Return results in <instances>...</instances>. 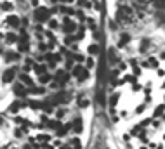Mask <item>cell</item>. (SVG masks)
I'll return each instance as SVG.
<instances>
[{"instance_id": "obj_30", "label": "cell", "mask_w": 165, "mask_h": 149, "mask_svg": "<svg viewBox=\"0 0 165 149\" xmlns=\"http://www.w3.org/2000/svg\"><path fill=\"white\" fill-rule=\"evenodd\" d=\"M83 36H85V26H83V24H80V26H78V30H77V38L82 40Z\"/></svg>"}, {"instance_id": "obj_13", "label": "cell", "mask_w": 165, "mask_h": 149, "mask_svg": "<svg viewBox=\"0 0 165 149\" xmlns=\"http://www.w3.org/2000/svg\"><path fill=\"white\" fill-rule=\"evenodd\" d=\"M130 44V35L127 33V31H123V33H120L118 35V42H117V47L118 49H123L125 45Z\"/></svg>"}, {"instance_id": "obj_25", "label": "cell", "mask_w": 165, "mask_h": 149, "mask_svg": "<svg viewBox=\"0 0 165 149\" xmlns=\"http://www.w3.org/2000/svg\"><path fill=\"white\" fill-rule=\"evenodd\" d=\"M77 42H78V38L73 35H66V38H65V45H75Z\"/></svg>"}, {"instance_id": "obj_29", "label": "cell", "mask_w": 165, "mask_h": 149, "mask_svg": "<svg viewBox=\"0 0 165 149\" xmlns=\"http://www.w3.org/2000/svg\"><path fill=\"white\" fill-rule=\"evenodd\" d=\"M85 66L89 68V70H94V68H96V59H94L92 56H89V57L85 59Z\"/></svg>"}, {"instance_id": "obj_41", "label": "cell", "mask_w": 165, "mask_h": 149, "mask_svg": "<svg viewBox=\"0 0 165 149\" xmlns=\"http://www.w3.org/2000/svg\"><path fill=\"white\" fill-rule=\"evenodd\" d=\"M28 23H30V19H28V18H23V19H21V26L26 28V26H28Z\"/></svg>"}, {"instance_id": "obj_2", "label": "cell", "mask_w": 165, "mask_h": 149, "mask_svg": "<svg viewBox=\"0 0 165 149\" xmlns=\"http://www.w3.org/2000/svg\"><path fill=\"white\" fill-rule=\"evenodd\" d=\"M71 76H73L77 82H80V83H83V82H87V80L91 78V73H89V68L83 64H75L73 70H71Z\"/></svg>"}, {"instance_id": "obj_39", "label": "cell", "mask_w": 165, "mask_h": 149, "mask_svg": "<svg viewBox=\"0 0 165 149\" xmlns=\"http://www.w3.org/2000/svg\"><path fill=\"white\" fill-rule=\"evenodd\" d=\"M109 59H111V61H117V54H115V49H109Z\"/></svg>"}, {"instance_id": "obj_20", "label": "cell", "mask_w": 165, "mask_h": 149, "mask_svg": "<svg viewBox=\"0 0 165 149\" xmlns=\"http://www.w3.org/2000/svg\"><path fill=\"white\" fill-rule=\"evenodd\" d=\"M118 99H120V94H111V97H109V101H108V104H109V108L111 109H115L117 108V104H118Z\"/></svg>"}, {"instance_id": "obj_40", "label": "cell", "mask_w": 165, "mask_h": 149, "mask_svg": "<svg viewBox=\"0 0 165 149\" xmlns=\"http://www.w3.org/2000/svg\"><path fill=\"white\" fill-rule=\"evenodd\" d=\"M153 4H155L156 7H162V5H165V0H153Z\"/></svg>"}, {"instance_id": "obj_49", "label": "cell", "mask_w": 165, "mask_h": 149, "mask_svg": "<svg viewBox=\"0 0 165 149\" xmlns=\"http://www.w3.org/2000/svg\"><path fill=\"white\" fill-rule=\"evenodd\" d=\"M2 38H4V35H2V33H0V42H2Z\"/></svg>"}, {"instance_id": "obj_45", "label": "cell", "mask_w": 165, "mask_h": 149, "mask_svg": "<svg viewBox=\"0 0 165 149\" xmlns=\"http://www.w3.org/2000/svg\"><path fill=\"white\" fill-rule=\"evenodd\" d=\"M134 2H137V4L144 5V4H148V2H149V0H134Z\"/></svg>"}, {"instance_id": "obj_5", "label": "cell", "mask_w": 165, "mask_h": 149, "mask_svg": "<svg viewBox=\"0 0 165 149\" xmlns=\"http://www.w3.org/2000/svg\"><path fill=\"white\" fill-rule=\"evenodd\" d=\"M16 76H17V70L14 68V66H11V68L4 70V73H2L0 80H2V83H4V85H11V83H14V82H16Z\"/></svg>"}, {"instance_id": "obj_4", "label": "cell", "mask_w": 165, "mask_h": 149, "mask_svg": "<svg viewBox=\"0 0 165 149\" xmlns=\"http://www.w3.org/2000/svg\"><path fill=\"white\" fill-rule=\"evenodd\" d=\"M16 45H17V50H19L21 54H30L31 44H30V36H28V33H25V31H23Z\"/></svg>"}, {"instance_id": "obj_35", "label": "cell", "mask_w": 165, "mask_h": 149, "mask_svg": "<svg viewBox=\"0 0 165 149\" xmlns=\"http://www.w3.org/2000/svg\"><path fill=\"white\" fill-rule=\"evenodd\" d=\"M162 113H163V106H156L155 113H153V118H158V116H160Z\"/></svg>"}, {"instance_id": "obj_28", "label": "cell", "mask_w": 165, "mask_h": 149, "mask_svg": "<svg viewBox=\"0 0 165 149\" xmlns=\"http://www.w3.org/2000/svg\"><path fill=\"white\" fill-rule=\"evenodd\" d=\"M59 24H61V23L57 21V19H54V18H51V19H49V23H47V26L51 28V30H57Z\"/></svg>"}, {"instance_id": "obj_3", "label": "cell", "mask_w": 165, "mask_h": 149, "mask_svg": "<svg viewBox=\"0 0 165 149\" xmlns=\"http://www.w3.org/2000/svg\"><path fill=\"white\" fill-rule=\"evenodd\" d=\"M78 26H80V24H78L71 16H65L63 21H61V30H63L65 35H73V33H77Z\"/></svg>"}, {"instance_id": "obj_46", "label": "cell", "mask_w": 165, "mask_h": 149, "mask_svg": "<svg viewBox=\"0 0 165 149\" xmlns=\"http://www.w3.org/2000/svg\"><path fill=\"white\" fill-rule=\"evenodd\" d=\"M23 149H33V146H31V144H25V146H23Z\"/></svg>"}, {"instance_id": "obj_43", "label": "cell", "mask_w": 165, "mask_h": 149, "mask_svg": "<svg viewBox=\"0 0 165 149\" xmlns=\"http://www.w3.org/2000/svg\"><path fill=\"white\" fill-rule=\"evenodd\" d=\"M59 149H73V146H71V144H61Z\"/></svg>"}, {"instance_id": "obj_22", "label": "cell", "mask_w": 165, "mask_h": 149, "mask_svg": "<svg viewBox=\"0 0 165 149\" xmlns=\"http://www.w3.org/2000/svg\"><path fill=\"white\" fill-rule=\"evenodd\" d=\"M85 23H87V28H89L91 31H97V23H96V19L87 18V19H85Z\"/></svg>"}, {"instance_id": "obj_37", "label": "cell", "mask_w": 165, "mask_h": 149, "mask_svg": "<svg viewBox=\"0 0 165 149\" xmlns=\"http://www.w3.org/2000/svg\"><path fill=\"white\" fill-rule=\"evenodd\" d=\"M75 16H77V18L80 19V21H85V19H87V18H85V14H83V11H82V9H78Z\"/></svg>"}, {"instance_id": "obj_10", "label": "cell", "mask_w": 165, "mask_h": 149, "mask_svg": "<svg viewBox=\"0 0 165 149\" xmlns=\"http://www.w3.org/2000/svg\"><path fill=\"white\" fill-rule=\"evenodd\" d=\"M12 92L16 94L17 97H26L28 94H30V90H28V87H26V85H23L21 82H17V83H14Z\"/></svg>"}, {"instance_id": "obj_48", "label": "cell", "mask_w": 165, "mask_h": 149, "mask_svg": "<svg viewBox=\"0 0 165 149\" xmlns=\"http://www.w3.org/2000/svg\"><path fill=\"white\" fill-rule=\"evenodd\" d=\"M61 2H68V4H71V2H73V0H61Z\"/></svg>"}, {"instance_id": "obj_31", "label": "cell", "mask_w": 165, "mask_h": 149, "mask_svg": "<svg viewBox=\"0 0 165 149\" xmlns=\"http://www.w3.org/2000/svg\"><path fill=\"white\" fill-rule=\"evenodd\" d=\"M61 12L65 16H73V14H77V11H73L71 7H61Z\"/></svg>"}, {"instance_id": "obj_12", "label": "cell", "mask_w": 165, "mask_h": 149, "mask_svg": "<svg viewBox=\"0 0 165 149\" xmlns=\"http://www.w3.org/2000/svg\"><path fill=\"white\" fill-rule=\"evenodd\" d=\"M23 108H25V102H23V101H14V102H11V104H9L7 111L11 114H17L19 111L23 109Z\"/></svg>"}, {"instance_id": "obj_16", "label": "cell", "mask_w": 165, "mask_h": 149, "mask_svg": "<svg viewBox=\"0 0 165 149\" xmlns=\"http://www.w3.org/2000/svg\"><path fill=\"white\" fill-rule=\"evenodd\" d=\"M4 40L7 45H12V44H17V40H19V36L14 33V31H9V33H5L4 35Z\"/></svg>"}, {"instance_id": "obj_14", "label": "cell", "mask_w": 165, "mask_h": 149, "mask_svg": "<svg viewBox=\"0 0 165 149\" xmlns=\"http://www.w3.org/2000/svg\"><path fill=\"white\" fill-rule=\"evenodd\" d=\"M0 11H2V12H12L14 2L12 0H0Z\"/></svg>"}, {"instance_id": "obj_51", "label": "cell", "mask_w": 165, "mask_h": 149, "mask_svg": "<svg viewBox=\"0 0 165 149\" xmlns=\"http://www.w3.org/2000/svg\"><path fill=\"white\" fill-rule=\"evenodd\" d=\"M0 54H2V47H0Z\"/></svg>"}, {"instance_id": "obj_42", "label": "cell", "mask_w": 165, "mask_h": 149, "mask_svg": "<svg viewBox=\"0 0 165 149\" xmlns=\"http://www.w3.org/2000/svg\"><path fill=\"white\" fill-rule=\"evenodd\" d=\"M144 108H146L144 104H139V106H137V109H136V113H137V114H139V113H143V111H144Z\"/></svg>"}, {"instance_id": "obj_19", "label": "cell", "mask_w": 165, "mask_h": 149, "mask_svg": "<svg viewBox=\"0 0 165 149\" xmlns=\"http://www.w3.org/2000/svg\"><path fill=\"white\" fill-rule=\"evenodd\" d=\"M35 139H37V142H38V144L43 146V144H47V142H51V140H52V135H49V134H38Z\"/></svg>"}, {"instance_id": "obj_23", "label": "cell", "mask_w": 165, "mask_h": 149, "mask_svg": "<svg viewBox=\"0 0 165 149\" xmlns=\"http://www.w3.org/2000/svg\"><path fill=\"white\" fill-rule=\"evenodd\" d=\"M77 102H78V108H87V106L91 104V101L87 99V97H83V96H80L77 99Z\"/></svg>"}, {"instance_id": "obj_44", "label": "cell", "mask_w": 165, "mask_h": 149, "mask_svg": "<svg viewBox=\"0 0 165 149\" xmlns=\"http://www.w3.org/2000/svg\"><path fill=\"white\" fill-rule=\"evenodd\" d=\"M125 68H127V64H125V62H118V70H122V71H123Z\"/></svg>"}, {"instance_id": "obj_32", "label": "cell", "mask_w": 165, "mask_h": 149, "mask_svg": "<svg viewBox=\"0 0 165 149\" xmlns=\"http://www.w3.org/2000/svg\"><path fill=\"white\" fill-rule=\"evenodd\" d=\"M130 66H132V70H134V74H136V76H139V74H141V68L137 66V62L132 61V62H130Z\"/></svg>"}, {"instance_id": "obj_33", "label": "cell", "mask_w": 165, "mask_h": 149, "mask_svg": "<svg viewBox=\"0 0 165 149\" xmlns=\"http://www.w3.org/2000/svg\"><path fill=\"white\" fill-rule=\"evenodd\" d=\"M71 56H73V59H75V62H85V57L82 56V54H71Z\"/></svg>"}, {"instance_id": "obj_27", "label": "cell", "mask_w": 165, "mask_h": 149, "mask_svg": "<svg viewBox=\"0 0 165 149\" xmlns=\"http://www.w3.org/2000/svg\"><path fill=\"white\" fill-rule=\"evenodd\" d=\"M30 92L35 94V96H42V94H45V88H43V85H40V87H33L30 88Z\"/></svg>"}, {"instance_id": "obj_47", "label": "cell", "mask_w": 165, "mask_h": 149, "mask_svg": "<svg viewBox=\"0 0 165 149\" xmlns=\"http://www.w3.org/2000/svg\"><path fill=\"white\" fill-rule=\"evenodd\" d=\"M0 125H4V118H2V114H0Z\"/></svg>"}, {"instance_id": "obj_52", "label": "cell", "mask_w": 165, "mask_h": 149, "mask_svg": "<svg viewBox=\"0 0 165 149\" xmlns=\"http://www.w3.org/2000/svg\"><path fill=\"white\" fill-rule=\"evenodd\" d=\"M163 88H165V83H163Z\"/></svg>"}, {"instance_id": "obj_15", "label": "cell", "mask_w": 165, "mask_h": 149, "mask_svg": "<svg viewBox=\"0 0 165 149\" xmlns=\"http://www.w3.org/2000/svg\"><path fill=\"white\" fill-rule=\"evenodd\" d=\"M49 64L47 62H37V64L33 66V71L37 73V76H40V74H43V73H49Z\"/></svg>"}, {"instance_id": "obj_8", "label": "cell", "mask_w": 165, "mask_h": 149, "mask_svg": "<svg viewBox=\"0 0 165 149\" xmlns=\"http://www.w3.org/2000/svg\"><path fill=\"white\" fill-rule=\"evenodd\" d=\"M21 59V52L19 50H5L4 52V61L7 64H12V62H17Z\"/></svg>"}, {"instance_id": "obj_18", "label": "cell", "mask_w": 165, "mask_h": 149, "mask_svg": "<svg viewBox=\"0 0 165 149\" xmlns=\"http://www.w3.org/2000/svg\"><path fill=\"white\" fill-rule=\"evenodd\" d=\"M87 52H89V56L96 57V56H99V52H101V47H99L97 44H91L89 47H87Z\"/></svg>"}, {"instance_id": "obj_36", "label": "cell", "mask_w": 165, "mask_h": 149, "mask_svg": "<svg viewBox=\"0 0 165 149\" xmlns=\"http://www.w3.org/2000/svg\"><path fill=\"white\" fill-rule=\"evenodd\" d=\"M65 114H66V109H65V108H59V109L56 111V118H57V120H61L63 116H65Z\"/></svg>"}, {"instance_id": "obj_11", "label": "cell", "mask_w": 165, "mask_h": 149, "mask_svg": "<svg viewBox=\"0 0 165 149\" xmlns=\"http://www.w3.org/2000/svg\"><path fill=\"white\" fill-rule=\"evenodd\" d=\"M17 78H19V82H21L23 85H26L28 88H33L35 87V80L31 78L28 73H25V71H21V73L17 74Z\"/></svg>"}, {"instance_id": "obj_38", "label": "cell", "mask_w": 165, "mask_h": 149, "mask_svg": "<svg viewBox=\"0 0 165 149\" xmlns=\"http://www.w3.org/2000/svg\"><path fill=\"white\" fill-rule=\"evenodd\" d=\"M125 82H129V83L134 85L136 82H137V80H136V74H134V76H132V74H127V76H125Z\"/></svg>"}, {"instance_id": "obj_53", "label": "cell", "mask_w": 165, "mask_h": 149, "mask_svg": "<svg viewBox=\"0 0 165 149\" xmlns=\"http://www.w3.org/2000/svg\"><path fill=\"white\" fill-rule=\"evenodd\" d=\"M51 149H52V147H51Z\"/></svg>"}, {"instance_id": "obj_21", "label": "cell", "mask_w": 165, "mask_h": 149, "mask_svg": "<svg viewBox=\"0 0 165 149\" xmlns=\"http://www.w3.org/2000/svg\"><path fill=\"white\" fill-rule=\"evenodd\" d=\"M96 101H97V104L106 106V96H104L103 90H97V94H96Z\"/></svg>"}, {"instance_id": "obj_6", "label": "cell", "mask_w": 165, "mask_h": 149, "mask_svg": "<svg viewBox=\"0 0 165 149\" xmlns=\"http://www.w3.org/2000/svg\"><path fill=\"white\" fill-rule=\"evenodd\" d=\"M4 24L7 28H12V30H17V28L21 26V18L17 16V14H9L7 18H5Z\"/></svg>"}, {"instance_id": "obj_50", "label": "cell", "mask_w": 165, "mask_h": 149, "mask_svg": "<svg viewBox=\"0 0 165 149\" xmlns=\"http://www.w3.org/2000/svg\"><path fill=\"white\" fill-rule=\"evenodd\" d=\"M141 149H148V147H144V146H143V147H141Z\"/></svg>"}, {"instance_id": "obj_17", "label": "cell", "mask_w": 165, "mask_h": 149, "mask_svg": "<svg viewBox=\"0 0 165 149\" xmlns=\"http://www.w3.org/2000/svg\"><path fill=\"white\" fill-rule=\"evenodd\" d=\"M52 80H54V74L51 73H43L38 76V83L40 85H47V83H52Z\"/></svg>"}, {"instance_id": "obj_9", "label": "cell", "mask_w": 165, "mask_h": 149, "mask_svg": "<svg viewBox=\"0 0 165 149\" xmlns=\"http://www.w3.org/2000/svg\"><path fill=\"white\" fill-rule=\"evenodd\" d=\"M71 130H73L75 135H80L83 132V118L82 116H75L73 121H71Z\"/></svg>"}, {"instance_id": "obj_26", "label": "cell", "mask_w": 165, "mask_h": 149, "mask_svg": "<svg viewBox=\"0 0 165 149\" xmlns=\"http://www.w3.org/2000/svg\"><path fill=\"white\" fill-rule=\"evenodd\" d=\"M144 66H149V68H158V59H155V57H149L146 62H144Z\"/></svg>"}, {"instance_id": "obj_1", "label": "cell", "mask_w": 165, "mask_h": 149, "mask_svg": "<svg viewBox=\"0 0 165 149\" xmlns=\"http://www.w3.org/2000/svg\"><path fill=\"white\" fill-rule=\"evenodd\" d=\"M52 11L47 9V7H43V5H38V7H35L33 9V21L38 23V24H43V23H49V19L52 18Z\"/></svg>"}, {"instance_id": "obj_24", "label": "cell", "mask_w": 165, "mask_h": 149, "mask_svg": "<svg viewBox=\"0 0 165 149\" xmlns=\"http://www.w3.org/2000/svg\"><path fill=\"white\" fill-rule=\"evenodd\" d=\"M69 144L73 146V149H83V146H82V140L78 139V137H73V139L69 140Z\"/></svg>"}, {"instance_id": "obj_7", "label": "cell", "mask_w": 165, "mask_h": 149, "mask_svg": "<svg viewBox=\"0 0 165 149\" xmlns=\"http://www.w3.org/2000/svg\"><path fill=\"white\" fill-rule=\"evenodd\" d=\"M68 78H69V74L65 68H59V70L54 71V82H57L59 85H65L68 82Z\"/></svg>"}, {"instance_id": "obj_34", "label": "cell", "mask_w": 165, "mask_h": 149, "mask_svg": "<svg viewBox=\"0 0 165 149\" xmlns=\"http://www.w3.org/2000/svg\"><path fill=\"white\" fill-rule=\"evenodd\" d=\"M146 47H149V40L143 38V40H141V52H144V50H146Z\"/></svg>"}]
</instances>
